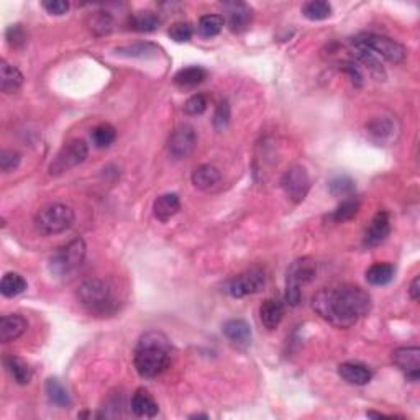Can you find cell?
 <instances>
[{"instance_id": "1", "label": "cell", "mask_w": 420, "mask_h": 420, "mask_svg": "<svg viewBox=\"0 0 420 420\" xmlns=\"http://www.w3.org/2000/svg\"><path fill=\"white\" fill-rule=\"evenodd\" d=\"M314 310L337 328H350L371 310V296L353 284L324 287L312 297Z\"/></svg>"}, {"instance_id": "2", "label": "cell", "mask_w": 420, "mask_h": 420, "mask_svg": "<svg viewBox=\"0 0 420 420\" xmlns=\"http://www.w3.org/2000/svg\"><path fill=\"white\" fill-rule=\"evenodd\" d=\"M171 342L165 333L151 330L140 337L135 346L133 364L140 376L153 379L168 369L171 363Z\"/></svg>"}, {"instance_id": "3", "label": "cell", "mask_w": 420, "mask_h": 420, "mask_svg": "<svg viewBox=\"0 0 420 420\" xmlns=\"http://www.w3.org/2000/svg\"><path fill=\"white\" fill-rule=\"evenodd\" d=\"M78 299L85 310L94 315H106L114 310L112 289L101 279H87L78 289Z\"/></svg>"}, {"instance_id": "4", "label": "cell", "mask_w": 420, "mask_h": 420, "mask_svg": "<svg viewBox=\"0 0 420 420\" xmlns=\"http://www.w3.org/2000/svg\"><path fill=\"white\" fill-rule=\"evenodd\" d=\"M317 274V263L312 258H299L289 266L286 276V302L296 307L301 304L302 287L312 283Z\"/></svg>"}, {"instance_id": "5", "label": "cell", "mask_w": 420, "mask_h": 420, "mask_svg": "<svg viewBox=\"0 0 420 420\" xmlns=\"http://www.w3.org/2000/svg\"><path fill=\"white\" fill-rule=\"evenodd\" d=\"M85 242L83 238H74L65 246L58 248L56 253L49 260V271L53 276L56 278H66L79 269L85 258Z\"/></svg>"}, {"instance_id": "6", "label": "cell", "mask_w": 420, "mask_h": 420, "mask_svg": "<svg viewBox=\"0 0 420 420\" xmlns=\"http://www.w3.org/2000/svg\"><path fill=\"white\" fill-rule=\"evenodd\" d=\"M76 215L69 205L51 204L38 210L35 217V227L43 235H60L69 230Z\"/></svg>"}, {"instance_id": "7", "label": "cell", "mask_w": 420, "mask_h": 420, "mask_svg": "<svg viewBox=\"0 0 420 420\" xmlns=\"http://www.w3.org/2000/svg\"><path fill=\"white\" fill-rule=\"evenodd\" d=\"M355 42L368 48L376 58H383V60L389 61L392 65H401L405 60V56H408V51H405L403 44L397 43L396 40L389 38V36L368 33L356 36Z\"/></svg>"}, {"instance_id": "8", "label": "cell", "mask_w": 420, "mask_h": 420, "mask_svg": "<svg viewBox=\"0 0 420 420\" xmlns=\"http://www.w3.org/2000/svg\"><path fill=\"white\" fill-rule=\"evenodd\" d=\"M89 155V148L84 140H72L58 153L51 165H49V174L60 176L71 171L76 166L83 165Z\"/></svg>"}, {"instance_id": "9", "label": "cell", "mask_w": 420, "mask_h": 420, "mask_svg": "<svg viewBox=\"0 0 420 420\" xmlns=\"http://www.w3.org/2000/svg\"><path fill=\"white\" fill-rule=\"evenodd\" d=\"M281 187L289 201L301 204L310 191V178L304 166H291L281 178Z\"/></svg>"}, {"instance_id": "10", "label": "cell", "mask_w": 420, "mask_h": 420, "mask_svg": "<svg viewBox=\"0 0 420 420\" xmlns=\"http://www.w3.org/2000/svg\"><path fill=\"white\" fill-rule=\"evenodd\" d=\"M266 284L264 271L260 268H251L240 273L238 276L232 278L227 284V292L235 299H242V297L256 294Z\"/></svg>"}, {"instance_id": "11", "label": "cell", "mask_w": 420, "mask_h": 420, "mask_svg": "<svg viewBox=\"0 0 420 420\" xmlns=\"http://www.w3.org/2000/svg\"><path fill=\"white\" fill-rule=\"evenodd\" d=\"M197 144L196 130L191 125H179L168 140V153L174 160H186L192 155Z\"/></svg>"}, {"instance_id": "12", "label": "cell", "mask_w": 420, "mask_h": 420, "mask_svg": "<svg viewBox=\"0 0 420 420\" xmlns=\"http://www.w3.org/2000/svg\"><path fill=\"white\" fill-rule=\"evenodd\" d=\"M392 363L401 369L408 381L415 383L420 376V348L419 346H401L392 351Z\"/></svg>"}, {"instance_id": "13", "label": "cell", "mask_w": 420, "mask_h": 420, "mask_svg": "<svg viewBox=\"0 0 420 420\" xmlns=\"http://www.w3.org/2000/svg\"><path fill=\"white\" fill-rule=\"evenodd\" d=\"M389 233H391V217L386 210H379L378 214L373 217L371 224H369L367 232H364V238H363L364 246L368 248L379 246L387 237H389Z\"/></svg>"}, {"instance_id": "14", "label": "cell", "mask_w": 420, "mask_h": 420, "mask_svg": "<svg viewBox=\"0 0 420 420\" xmlns=\"http://www.w3.org/2000/svg\"><path fill=\"white\" fill-rule=\"evenodd\" d=\"M224 12L230 30L235 33H242L251 24V7L245 2H225Z\"/></svg>"}, {"instance_id": "15", "label": "cell", "mask_w": 420, "mask_h": 420, "mask_svg": "<svg viewBox=\"0 0 420 420\" xmlns=\"http://www.w3.org/2000/svg\"><path fill=\"white\" fill-rule=\"evenodd\" d=\"M224 335L227 337V340L232 343L237 348L245 350L251 345V328L248 322L242 319H232L228 322L224 324Z\"/></svg>"}, {"instance_id": "16", "label": "cell", "mask_w": 420, "mask_h": 420, "mask_svg": "<svg viewBox=\"0 0 420 420\" xmlns=\"http://www.w3.org/2000/svg\"><path fill=\"white\" fill-rule=\"evenodd\" d=\"M28 328V322L18 314L3 315L0 319V342L8 343L22 337Z\"/></svg>"}, {"instance_id": "17", "label": "cell", "mask_w": 420, "mask_h": 420, "mask_svg": "<svg viewBox=\"0 0 420 420\" xmlns=\"http://www.w3.org/2000/svg\"><path fill=\"white\" fill-rule=\"evenodd\" d=\"M284 317V302L276 297L266 299L260 307V319L261 324L268 330H276Z\"/></svg>"}, {"instance_id": "18", "label": "cell", "mask_w": 420, "mask_h": 420, "mask_svg": "<svg viewBox=\"0 0 420 420\" xmlns=\"http://www.w3.org/2000/svg\"><path fill=\"white\" fill-rule=\"evenodd\" d=\"M220 179H222V174H220V169L215 168L214 165L199 166V168L194 169L191 176L194 187L199 189V191H210V189H214L220 183Z\"/></svg>"}, {"instance_id": "19", "label": "cell", "mask_w": 420, "mask_h": 420, "mask_svg": "<svg viewBox=\"0 0 420 420\" xmlns=\"http://www.w3.org/2000/svg\"><path fill=\"white\" fill-rule=\"evenodd\" d=\"M179 210H180V201L178 194L174 192L162 194V196L156 199L155 204H153V214H155L156 219L162 224L173 219Z\"/></svg>"}, {"instance_id": "20", "label": "cell", "mask_w": 420, "mask_h": 420, "mask_svg": "<svg viewBox=\"0 0 420 420\" xmlns=\"http://www.w3.org/2000/svg\"><path fill=\"white\" fill-rule=\"evenodd\" d=\"M338 374H340L342 379H345L348 385H355V386L368 385L373 378L371 369L358 363L340 364V367H338Z\"/></svg>"}, {"instance_id": "21", "label": "cell", "mask_w": 420, "mask_h": 420, "mask_svg": "<svg viewBox=\"0 0 420 420\" xmlns=\"http://www.w3.org/2000/svg\"><path fill=\"white\" fill-rule=\"evenodd\" d=\"M130 408H132V412L137 415V417H146V419L155 417L158 410H160L156 401L153 399V396L146 389H138L135 392Z\"/></svg>"}, {"instance_id": "22", "label": "cell", "mask_w": 420, "mask_h": 420, "mask_svg": "<svg viewBox=\"0 0 420 420\" xmlns=\"http://www.w3.org/2000/svg\"><path fill=\"white\" fill-rule=\"evenodd\" d=\"M3 364H6V369L17 385L25 386L31 381V368L24 358L15 355H8L3 358Z\"/></svg>"}, {"instance_id": "23", "label": "cell", "mask_w": 420, "mask_h": 420, "mask_svg": "<svg viewBox=\"0 0 420 420\" xmlns=\"http://www.w3.org/2000/svg\"><path fill=\"white\" fill-rule=\"evenodd\" d=\"M24 84V74L3 60L0 62V90L6 94H13Z\"/></svg>"}, {"instance_id": "24", "label": "cell", "mask_w": 420, "mask_h": 420, "mask_svg": "<svg viewBox=\"0 0 420 420\" xmlns=\"http://www.w3.org/2000/svg\"><path fill=\"white\" fill-rule=\"evenodd\" d=\"M207 78V71L201 66H189L176 72L174 84L180 89H192L202 84Z\"/></svg>"}, {"instance_id": "25", "label": "cell", "mask_w": 420, "mask_h": 420, "mask_svg": "<svg viewBox=\"0 0 420 420\" xmlns=\"http://www.w3.org/2000/svg\"><path fill=\"white\" fill-rule=\"evenodd\" d=\"M44 392H47L49 403L58 405V408L66 409L71 405V396L69 392L65 386H62V383L60 379L56 378H49L47 379V385H44Z\"/></svg>"}, {"instance_id": "26", "label": "cell", "mask_w": 420, "mask_h": 420, "mask_svg": "<svg viewBox=\"0 0 420 420\" xmlns=\"http://www.w3.org/2000/svg\"><path fill=\"white\" fill-rule=\"evenodd\" d=\"M160 26V17L155 12L142 10L130 17V28L140 33H151Z\"/></svg>"}, {"instance_id": "27", "label": "cell", "mask_w": 420, "mask_h": 420, "mask_svg": "<svg viewBox=\"0 0 420 420\" xmlns=\"http://www.w3.org/2000/svg\"><path fill=\"white\" fill-rule=\"evenodd\" d=\"M394 266L389 263H376L367 271V281L373 286H386L394 279Z\"/></svg>"}, {"instance_id": "28", "label": "cell", "mask_w": 420, "mask_h": 420, "mask_svg": "<svg viewBox=\"0 0 420 420\" xmlns=\"http://www.w3.org/2000/svg\"><path fill=\"white\" fill-rule=\"evenodd\" d=\"M225 18L222 15H202L197 22V33L202 38H214L222 31Z\"/></svg>"}, {"instance_id": "29", "label": "cell", "mask_w": 420, "mask_h": 420, "mask_svg": "<svg viewBox=\"0 0 420 420\" xmlns=\"http://www.w3.org/2000/svg\"><path fill=\"white\" fill-rule=\"evenodd\" d=\"M302 15L310 22H320L332 15V7L325 0H310L302 6Z\"/></svg>"}, {"instance_id": "30", "label": "cell", "mask_w": 420, "mask_h": 420, "mask_svg": "<svg viewBox=\"0 0 420 420\" xmlns=\"http://www.w3.org/2000/svg\"><path fill=\"white\" fill-rule=\"evenodd\" d=\"M25 289H26L25 278L20 276L18 273H7L6 276L2 278V283H0V292H2V296L6 297L20 296L22 292H25Z\"/></svg>"}, {"instance_id": "31", "label": "cell", "mask_w": 420, "mask_h": 420, "mask_svg": "<svg viewBox=\"0 0 420 420\" xmlns=\"http://www.w3.org/2000/svg\"><path fill=\"white\" fill-rule=\"evenodd\" d=\"M117 132L112 125L102 124L92 130V142L97 148H107L115 142Z\"/></svg>"}, {"instance_id": "32", "label": "cell", "mask_w": 420, "mask_h": 420, "mask_svg": "<svg viewBox=\"0 0 420 420\" xmlns=\"http://www.w3.org/2000/svg\"><path fill=\"white\" fill-rule=\"evenodd\" d=\"M328 191L333 197H350L355 192V183L348 176H338L328 184Z\"/></svg>"}, {"instance_id": "33", "label": "cell", "mask_w": 420, "mask_h": 420, "mask_svg": "<svg viewBox=\"0 0 420 420\" xmlns=\"http://www.w3.org/2000/svg\"><path fill=\"white\" fill-rule=\"evenodd\" d=\"M117 53L121 54V56H128V58H148V56H156L158 48L151 43H137L132 44V47H124L117 49Z\"/></svg>"}, {"instance_id": "34", "label": "cell", "mask_w": 420, "mask_h": 420, "mask_svg": "<svg viewBox=\"0 0 420 420\" xmlns=\"http://www.w3.org/2000/svg\"><path fill=\"white\" fill-rule=\"evenodd\" d=\"M358 210H360V202L355 201V199H346V201H343L342 204L333 210L332 219L338 224L346 222V220L353 219V217L358 214Z\"/></svg>"}, {"instance_id": "35", "label": "cell", "mask_w": 420, "mask_h": 420, "mask_svg": "<svg viewBox=\"0 0 420 420\" xmlns=\"http://www.w3.org/2000/svg\"><path fill=\"white\" fill-rule=\"evenodd\" d=\"M207 97L204 94H194L192 97L187 99L186 106H184V112H186L187 115H202L207 110Z\"/></svg>"}, {"instance_id": "36", "label": "cell", "mask_w": 420, "mask_h": 420, "mask_svg": "<svg viewBox=\"0 0 420 420\" xmlns=\"http://www.w3.org/2000/svg\"><path fill=\"white\" fill-rule=\"evenodd\" d=\"M22 161V155L15 150H3L0 153V169L3 173H12L18 168Z\"/></svg>"}, {"instance_id": "37", "label": "cell", "mask_w": 420, "mask_h": 420, "mask_svg": "<svg viewBox=\"0 0 420 420\" xmlns=\"http://www.w3.org/2000/svg\"><path fill=\"white\" fill-rule=\"evenodd\" d=\"M230 124V103L228 101H220L219 106L215 108V114H214V126L215 130H224L227 128Z\"/></svg>"}, {"instance_id": "38", "label": "cell", "mask_w": 420, "mask_h": 420, "mask_svg": "<svg viewBox=\"0 0 420 420\" xmlns=\"http://www.w3.org/2000/svg\"><path fill=\"white\" fill-rule=\"evenodd\" d=\"M192 26L189 24H174L171 26L168 35L171 36V40H174L176 43H186L192 38Z\"/></svg>"}, {"instance_id": "39", "label": "cell", "mask_w": 420, "mask_h": 420, "mask_svg": "<svg viewBox=\"0 0 420 420\" xmlns=\"http://www.w3.org/2000/svg\"><path fill=\"white\" fill-rule=\"evenodd\" d=\"M6 36H7L8 44H10L12 48L24 47L25 42H26L25 30H24V26H22V25H10V26H8Z\"/></svg>"}, {"instance_id": "40", "label": "cell", "mask_w": 420, "mask_h": 420, "mask_svg": "<svg viewBox=\"0 0 420 420\" xmlns=\"http://www.w3.org/2000/svg\"><path fill=\"white\" fill-rule=\"evenodd\" d=\"M42 7L47 10L49 15H65V13L69 10V3L65 2V0H44L42 2Z\"/></svg>"}, {"instance_id": "41", "label": "cell", "mask_w": 420, "mask_h": 420, "mask_svg": "<svg viewBox=\"0 0 420 420\" xmlns=\"http://www.w3.org/2000/svg\"><path fill=\"white\" fill-rule=\"evenodd\" d=\"M409 296L410 299L417 302L420 299V278H414V281L410 283V287H409Z\"/></svg>"}]
</instances>
